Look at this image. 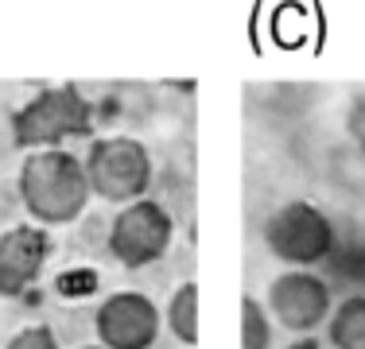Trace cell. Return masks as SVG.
Here are the masks:
<instances>
[{
    "label": "cell",
    "mask_w": 365,
    "mask_h": 349,
    "mask_svg": "<svg viewBox=\"0 0 365 349\" xmlns=\"http://www.w3.org/2000/svg\"><path fill=\"white\" fill-rule=\"evenodd\" d=\"M93 132V105L82 98V90L71 82L47 85V90L31 93L20 109L12 113V140L16 147H58L63 140H78Z\"/></svg>",
    "instance_id": "2"
},
{
    "label": "cell",
    "mask_w": 365,
    "mask_h": 349,
    "mask_svg": "<svg viewBox=\"0 0 365 349\" xmlns=\"http://www.w3.org/2000/svg\"><path fill=\"white\" fill-rule=\"evenodd\" d=\"M86 349H101V345H86Z\"/></svg>",
    "instance_id": "15"
},
{
    "label": "cell",
    "mask_w": 365,
    "mask_h": 349,
    "mask_svg": "<svg viewBox=\"0 0 365 349\" xmlns=\"http://www.w3.org/2000/svg\"><path fill=\"white\" fill-rule=\"evenodd\" d=\"M264 311L268 318H276L284 330L292 334H307L319 330L323 322L330 318V287L327 279H319L315 272H284L268 283V295H264Z\"/></svg>",
    "instance_id": "6"
},
{
    "label": "cell",
    "mask_w": 365,
    "mask_h": 349,
    "mask_svg": "<svg viewBox=\"0 0 365 349\" xmlns=\"http://www.w3.org/2000/svg\"><path fill=\"white\" fill-rule=\"evenodd\" d=\"M4 349H58V338L47 322H39V326H24Z\"/></svg>",
    "instance_id": "12"
},
{
    "label": "cell",
    "mask_w": 365,
    "mask_h": 349,
    "mask_svg": "<svg viewBox=\"0 0 365 349\" xmlns=\"http://www.w3.org/2000/svg\"><path fill=\"white\" fill-rule=\"evenodd\" d=\"M284 349H323L315 342V338H299V342H292V345H284Z\"/></svg>",
    "instance_id": "14"
},
{
    "label": "cell",
    "mask_w": 365,
    "mask_h": 349,
    "mask_svg": "<svg viewBox=\"0 0 365 349\" xmlns=\"http://www.w3.org/2000/svg\"><path fill=\"white\" fill-rule=\"evenodd\" d=\"M346 132H350V140L365 152V90H358L350 98V109H346Z\"/></svg>",
    "instance_id": "13"
},
{
    "label": "cell",
    "mask_w": 365,
    "mask_h": 349,
    "mask_svg": "<svg viewBox=\"0 0 365 349\" xmlns=\"http://www.w3.org/2000/svg\"><path fill=\"white\" fill-rule=\"evenodd\" d=\"M163 314L140 291H117L93 314L101 349H152L160 338Z\"/></svg>",
    "instance_id": "7"
},
{
    "label": "cell",
    "mask_w": 365,
    "mask_h": 349,
    "mask_svg": "<svg viewBox=\"0 0 365 349\" xmlns=\"http://www.w3.org/2000/svg\"><path fill=\"white\" fill-rule=\"evenodd\" d=\"M334 222L315 202H288L264 222V244L295 272H311L327 256H334Z\"/></svg>",
    "instance_id": "4"
},
{
    "label": "cell",
    "mask_w": 365,
    "mask_h": 349,
    "mask_svg": "<svg viewBox=\"0 0 365 349\" xmlns=\"http://www.w3.org/2000/svg\"><path fill=\"white\" fill-rule=\"evenodd\" d=\"M241 349H272V318L253 295L241 299Z\"/></svg>",
    "instance_id": "11"
},
{
    "label": "cell",
    "mask_w": 365,
    "mask_h": 349,
    "mask_svg": "<svg viewBox=\"0 0 365 349\" xmlns=\"http://www.w3.org/2000/svg\"><path fill=\"white\" fill-rule=\"evenodd\" d=\"M163 322H168V330L182 345H198V283H182L171 295Z\"/></svg>",
    "instance_id": "10"
},
{
    "label": "cell",
    "mask_w": 365,
    "mask_h": 349,
    "mask_svg": "<svg viewBox=\"0 0 365 349\" xmlns=\"http://www.w3.org/2000/svg\"><path fill=\"white\" fill-rule=\"evenodd\" d=\"M51 256V233L43 225H12L0 233V299H16L39 279Z\"/></svg>",
    "instance_id": "8"
},
{
    "label": "cell",
    "mask_w": 365,
    "mask_h": 349,
    "mask_svg": "<svg viewBox=\"0 0 365 349\" xmlns=\"http://www.w3.org/2000/svg\"><path fill=\"white\" fill-rule=\"evenodd\" d=\"M327 342L334 349H365V295H346L330 311Z\"/></svg>",
    "instance_id": "9"
},
{
    "label": "cell",
    "mask_w": 365,
    "mask_h": 349,
    "mask_svg": "<svg viewBox=\"0 0 365 349\" xmlns=\"http://www.w3.org/2000/svg\"><path fill=\"white\" fill-rule=\"evenodd\" d=\"M90 194L106 198L113 206L140 202L152 187V155L133 136H101L90 144V155L82 160Z\"/></svg>",
    "instance_id": "3"
},
{
    "label": "cell",
    "mask_w": 365,
    "mask_h": 349,
    "mask_svg": "<svg viewBox=\"0 0 365 349\" xmlns=\"http://www.w3.org/2000/svg\"><path fill=\"white\" fill-rule=\"evenodd\" d=\"M171 237H175V222L155 198H140L133 206H120L117 217L109 225V256L117 260L120 268L136 272V268H148L171 249Z\"/></svg>",
    "instance_id": "5"
},
{
    "label": "cell",
    "mask_w": 365,
    "mask_h": 349,
    "mask_svg": "<svg viewBox=\"0 0 365 349\" xmlns=\"http://www.w3.org/2000/svg\"><path fill=\"white\" fill-rule=\"evenodd\" d=\"M16 190L31 222L47 225H71L90 206V182L86 167L66 147H47V152H28L16 174Z\"/></svg>",
    "instance_id": "1"
}]
</instances>
